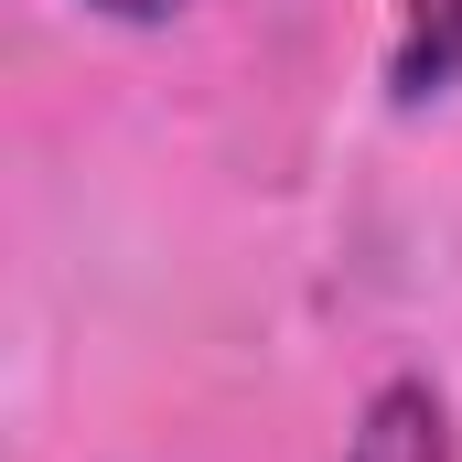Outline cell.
Listing matches in <instances>:
<instances>
[{
  "label": "cell",
  "mask_w": 462,
  "mask_h": 462,
  "mask_svg": "<svg viewBox=\"0 0 462 462\" xmlns=\"http://www.w3.org/2000/svg\"><path fill=\"white\" fill-rule=\"evenodd\" d=\"M97 11H118V22H172L183 0H97Z\"/></svg>",
  "instance_id": "cell-3"
},
{
  "label": "cell",
  "mask_w": 462,
  "mask_h": 462,
  "mask_svg": "<svg viewBox=\"0 0 462 462\" xmlns=\"http://www.w3.org/2000/svg\"><path fill=\"white\" fill-rule=\"evenodd\" d=\"M387 87H398V108H430L441 87H462V0H398Z\"/></svg>",
  "instance_id": "cell-2"
},
{
  "label": "cell",
  "mask_w": 462,
  "mask_h": 462,
  "mask_svg": "<svg viewBox=\"0 0 462 462\" xmlns=\"http://www.w3.org/2000/svg\"><path fill=\"white\" fill-rule=\"evenodd\" d=\"M345 462H452V409H441V387L387 376V387L365 398V420H355Z\"/></svg>",
  "instance_id": "cell-1"
}]
</instances>
